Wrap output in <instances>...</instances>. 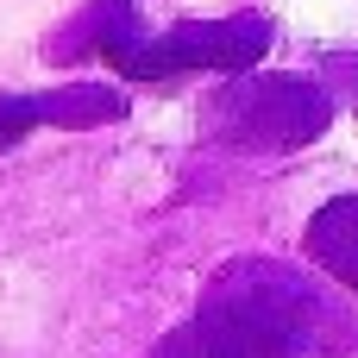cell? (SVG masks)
I'll list each match as a JSON object with an SVG mask.
<instances>
[{
    "label": "cell",
    "instance_id": "obj_2",
    "mask_svg": "<svg viewBox=\"0 0 358 358\" xmlns=\"http://www.w3.org/2000/svg\"><path fill=\"white\" fill-rule=\"evenodd\" d=\"M38 120H50V101H13V94H6V101H0V151L19 145Z\"/></svg>",
    "mask_w": 358,
    "mask_h": 358
},
{
    "label": "cell",
    "instance_id": "obj_1",
    "mask_svg": "<svg viewBox=\"0 0 358 358\" xmlns=\"http://www.w3.org/2000/svg\"><path fill=\"white\" fill-rule=\"evenodd\" d=\"M264 25H176V31H164L157 44H145V50H126V57H113L126 76H170V69H189V63H220V69H239V63H258V50H264Z\"/></svg>",
    "mask_w": 358,
    "mask_h": 358
},
{
    "label": "cell",
    "instance_id": "obj_3",
    "mask_svg": "<svg viewBox=\"0 0 358 358\" xmlns=\"http://www.w3.org/2000/svg\"><path fill=\"white\" fill-rule=\"evenodd\" d=\"M327 214H334V220H340V227H352V239H346V245H352V252H334V258H327V264H334V271H340V277H346V283H358V201H346V208H327Z\"/></svg>",
    "mask_w": 358,
    "mask_h": 358
}]
</instances>
